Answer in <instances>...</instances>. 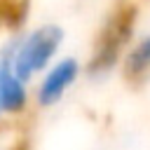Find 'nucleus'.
Here are the masks:
<instances>
[{
    "label": "nucleus",
    "instance_id": "obj_1",
    "mask_svg": "<svg viewBox=\"0 0 150 150\" xmlns=\"http://www.w3.org/2000/svg\"><path fill=\"white\" fill-rule=\"evenodd\" d=\"M63 42H66V28L54 21H45L28 30L16 33L12 59L14 73L26 84H33L61 56Z\"/></svg>",
    "mask_w": 150,
    "mask_h": 150
},
{
    "label": "nucleus",
    "instance_id": "obj_2",
    "mask_svg": "<svg viewBox=\"0 0 150 150\" xmlns=\"http://www.w3.org/2000/svg\"><path fill=\"white\" fill-rule=\"evenodd\" d=\"M84 73V63L73 54H61L33 84H30V98L38 110H49L59 105L77 84V80Z\"/></svg>",
    "mask_w": 150,
    "mask_h": 150
},
{
    "label": "nucleus",
    "instance_id": "obj_3",
    "mask_svg": "<svg viewBox=\"0 0 150 150\" xmlns=\"http://www.w3.org/2000/svg\"><path fill=\"white\" fill-rule=\"evenodd\" d=\"M14 40L16 33L0 45V124L7 120H19L33 108L30 84L14 73Z\"/></svg>",
    "mask_w": 150,
    "mask_h": 150
},
{
    "label": "nucleus",
    "instance_id": "obj_4",
    "mask_svg": "<svg viewBox=\"0 0 150 150\" xmlns=\"http://www.w3.org/2000/svg\"><path fill=\"white\" fill-rule=\"evenodd\" d=\"M129 42H131V21L127 19V14L122 9L101 30V38L94 47L89 63H87V73L91 77H105L108 73L120 68V59Z\"/></svg>",
    "mask_w": 150,
    "mask_h": 150
},
{
    "label": "nucleus",
    "instance_id": "obj_5",
    "mask_svg": "<svg viewBox=\"0 0 150 150\" xmlns=\"http://www.w3.org/2000/svg\"><path fill=\"white\" fill-rule=\"evenodd\" d=\"M120 70L122 77L131 84H141L150 77V33L131 38L120 59Z\"/></svg>",
    "mask_w": 150,
    "mask_h": 150
},
{
    "label": "nucleus",
    "instance_id": "obj_6",
    "mask_svg": "<svg viewBox=\"0 0 150 150\" xmlns=\"http://www.w3.org/2000/svg\"><path fill=\"white\" fill-rule=\"evenodd\" d=\"M16 150H26V148H16Z\"/></svg>",
    "mask_w": 150,
    "mask_h": 150
}]
</instances>
